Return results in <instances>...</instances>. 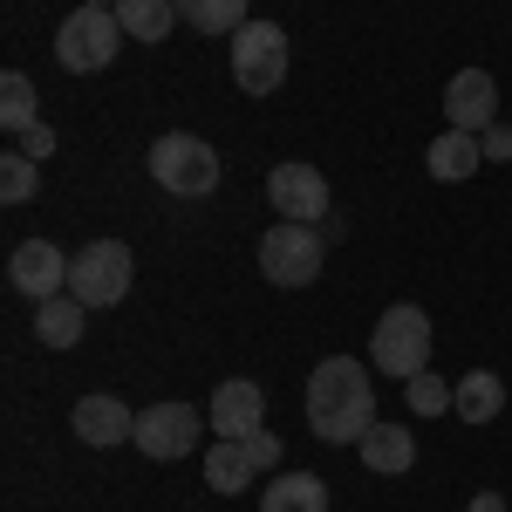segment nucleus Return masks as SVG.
I'll return each instance as SVG.
<instances>
[{
	"instance_id": "obj_1",
	"label": "nucleus",
	"mask_w": 512,
	"mask_h": 512,
	"mask_svg": "<svg viewBox=\"0 0 512 512\" xmlns=\"http://www.w3.org/2000/svg\"><path fill=\"white\" fill-rule=\"evenodd\" d=\"M308 431L321 444H362L376 431V396H369V369L355 355H328L308 383Z\"/></svg>"
},
{
	"instance_id": "obj_2",
	"label": "nucleus",
	"mask_w": 512,
	"mask_h": 512,
	"mask_svg": "<svg viewBox=\"0 0 512 512\" xmlns=\"http://www.w3.org/2000/svg\"><path fill=\"white\" fill-rule=\"evenodd\" d=\"M151 185L171 198H212L219 192V151L192 130H164L151 144Z\"/></svg>"
},
{
	"instance_id": "obj_3",
	"label": "nucleus",
	"mask_w": 512,
	"mask_h": 512,
	"mask_svg": "<svg viewBox=\"0 0 512 512\" xmlns=\"http://www.w3.org/2000/svg\"><path fill=\"white\" fill-rule=\"evenodd\" d=\"M123 21L117 7H76L62 28H55V62L69 69V76H96V69H110L123 48Z\"/></svg>"
},
{
	"instance_id": "obj_4",
	"label": "nucleus",
	"mask_w": 512,
	"mask_h": 512,
	"mask_svg": "<svg viewBox=\"0 0 512 512\" xmlns=\"http://www.w3.org/2000/svg\"><path fill=\"white\" fill-rule=\"evenodd\" d=\"M130 274H137V260H130L123 239H89L82 253H69V294H76L89 315L96 308H117L123 294H130Z\"/></svg>"
},
{
	"instance_id": "obj_5",
	"label": "nucleus",
	"mask_w": 512,
	"mask_h": 512,
	"mask_svg": "<svg viewBox=\"0 0 512 512\" xmlns=\"http://www.w3.org/2000/svg\"><path fill=\"white\" fill-rule=\"evenodd\" d=\"M369 362L376 369H390V376H417V369H431V315L417 308V301H396L383 308L376 321V335H369Z\"/></svg>"
},
{
	"instance_id": "obj_6",
	"label": "nucleus",
	"mask_w": 512,
	"mask_h": 512,
	"mask_svg": "<svg viewBox=\"0 0 512 512\" xmlns=\"http://www.w3.org/2000/svg\"><path fill=\"white\" fill-rule=\"evenodd\" d=\"M233 82L246 96H274L287 82V28L280 21H246L233 35Z\"/></svg>"
},
{
	"instance_id": "obj_7",
	"label": "nucleus",
	"mask_w": 512,
	"mask_h": 512,
	"mask_svg": "<svg viewBox=\"0 0 512 512\" xmlns=\"http://www.w3.org/2000/svg\"><path fill=\"white\" fill-rule=\"evenodd\" d=\"M260 274L274 280V287H308V280L321 274L315 226H301V219H274V226L260 233Z\"/></svg>"
},
{
	"instance_id": "obj_8",
	"label": "nucleus",
	"mask_w": 512,
	"mask_h": 512,
	"mask_svg": "<svg viewBox=\"0 0 512 512\" xmlns=\"http://www.w3.org/2000/svg\"><path fill=\"white\" fill-rule=\"evenodd\" d=\"M198 431H205V417H198L192 403H151L144 417H137V451L144 458H158V465H171V458H185V451H198Z\"/></svg>"
},
{
	"instance_id": "obj_9",
	"label": "nucleus",
	"mask_w": 512,
	"mask_h": 512,
	"mask_svg": "<svg viewBox=\"0 0 512 512\" xmlns=\"http://www.w3.org/2000/svg\"><path fill=\"white\" fill-rule=\"evenodd\" d=\"M267 205H274L280 219L315 226L321 212H328V178H321L315 164H274L267 171Z\"/></svg>"
},
{
	"instance_id": "obj_10",
	"label": "nucleus",
	"mask_w": 512,
	"mask_h": 512,
	"mask_svg": "<svg viewBox=\"0 0 512 512\" xmlns=\"http://www.w3.org/2000/svg\"><path fill=\"white\" fill-rule=\"evenodd\" d=\"M444 117H451V130L485 137L499 123V82H492V69H458L451 89H444Z\"/></svg>"
},
{
	"instance_id": "obj_11",
	"label": "nucleus",
	"mask_w": 512,
	"mask_h": 512,
	"mask_svg": "<svg viewBox=\"0 0 512 512\" xmlns=\"http://www.w3.org/2000/svg\"><path fill=\"white\" fill-rule=\"evenodd\" d=\"M7 280L28 294V301H48V294H69V253L48 246V239H21L14 260H7Z\"/></svg>"
},
{
	"instance_id": "obj_12",
	"label": "nucleus",
	"mask_w": 512,
	"mask_h": 512,
	"mask_svg": "<svg viewBox=\"0 0 512 512\" xmlns=\"http://www.w3.org/2000/svg\"><path fill=\"white\" fill-rule=\"evenodd\" d=\"M205 424H212L219 437H253L260 424H267V390L246 383V376L219 383V390H212V410H205Z\"/></svg>"
},
{
	"instance_id": "obj_13",
	"label": "nucleus",
	"mask_w": 512,
	"mask_h": 512,
	"mask_svg": "<svg viewBox=\"0 0 512 512\" xmlns=\"http://www.w3.org/2000/svg\"><path fill=\"white\" fill-rule=\"evenodd\" d=\"M69 424H76V437H82V444L110 451V444H123V437H137V410H123L117 396H82Z\"/></svg>"
},
{
	"instance_id": "obj_14",
	"label": "nucleus",
	"mask_w": 512,
	"mask_h": 512,
	"mask_svg": "<svg viewBox=\"0 0 512 512\" xmlns=\"http://www.w3.org/2000/svg\"><path fill=\"white\" fill-rule=\"evenodd\" d=\"M253 478H260V465H253L246 437H219V444L205 451V485H212L219 499H233V492H246Z\"/></svg>"
},
{
	"instance_id": "obj_15",
	"label": "nucleus",
	"mask_w": 512,
	"mask_h": 512,
	"mask_svg": "<svg viewBox=\"0 0 512 512\" xmlns=\"http://www.w3.org/2000/svg\"><path fill=\"white\" fill-rule=\"evenodd\" d=\"M478 158H485V144H478L472 130H444L437 144H424V171H431L437 185H458V178H472Z\"/></svg>"
},
{
	"instance_id": "obj_16",
	"label": "nucleus",
	"mask_w": 512,
	"mask_h": 512,
	"mask_svg": "<svg viewBox=\"0 0 512 512\" xmlns=\"http://www.w3.org/2000/svg\"><path fill=\"white\" fill-rule=\"evenodd\" d=\"M355 451H362V465H369L376 478H403L410 465H417V437L403 431V424H376Z\"/></svg>"
},
{
	"instance_id": "obj_17",
	"label": "nucleus",
	"mask_w": 512,
	"mask_h": 512,
	"mask_svg": "<svg viewBox=\"0 0 512 512\" xmlns=\"http://www.w3.org/2000/svg\"><path fill=\"white\" fill-rule=\"evenodd\" d=\"M82 321H89V308H82L76 294H48V301H35L41 349H76V342H82Z\"/></svg>"
},
{
	"instance_id": "obj_18",
	"label": "nucleus",
	"mask_w": 512,
	"mask_h": 512,
	"mask_svg": "<svg viewBox=\"0 0 512 512\" xmlns=\"http://www.w3.org/2000/svg\"><path fill=\"white\" fill-rule=\"evenodd\" d=\"M451 410L465 417V424H492L499 410H506V383L492 376V369H465V383L451 396Z\"/></svg>"
},
{
	"instance_id": "obj_19",
	"label": "nucleus",
	"mask_w": 512,
	"mask_h": 512,
	"mask_svg": "<svg viewBox=\"0 0 512 512\" xmlns=\"http://www.w3.org/2000/svg\"><path fill=\"white\" fill-rule=\"evenodd\" d=\"M260 512H328V485L315 472H287L260 492Z\"/></svg>"
},
{
	"instance_id": "obj_20",
	"label": "nucleus",
	"mask_w": 512,
	"mask_h": 512,
	"mask_svg": "<svg viewBox=\"0 0 512 512\" xmlns=\"http://www.w3.org/2000/svg\"><path fill=\"white\" fill-rule=\"evenodd\" d=\"M178 21H192L198 35H239L246 28V0H171Z\"/></svg>"
},
{
	"instance_id": "obj_21",
	"label": "nucleus",
	"mask_w": 512,
	"mask_h": 512,
	"mask_svg": "<svg viewBox=\"0 0 512 512\" xmlns=\"http://www.w3.org/2000/svg\"><path fill=\"white\" fill-rule=\"evenodd\" d=\"M0 123H7L14 137H28V130H35V123H41L35 82L21 76V69H7V76H0Z\"/></svg>"
},
{
	"instance_id": "obj_22",
	"label": "nucleus",
	"mask_w": 512,
	"mask_h": 512,
	"mask_svg": "<svg viewBox=\"0 0 512 512\" xmlns=\"http://www.w3.org/2000/svg\"><path fill=\"white\" fill-rule=\"evenodd\" d=\"M117 21H123L130 41H164L171 21H178V7L171 0H117Z\"/></svg>"
},
{
	"instance_id": "obj_23",
	"label": "nucleus",
	"mask_w": 512,
	"mask_h": 512,
	"mask_svg": "<svg viewBox=\"0 0 512 512\" xmlns=\"http://www.w3.org/2000/svg\"><path fill=\"white\" fill-rule=\"evenodd\" d=\"M451 396H458V390H451L437 369H417V376L403 383V403H410V417H444V410H451Z\"/></svg>"
},
{
	"instance_id": "obj_24",
	"label": "nucleus",
	"mask_w": 512,
	"mask_h": 512,
	"mask_svg": "<svg viewBox=\"0 0 512 512\" xmlns=\"http://www.w3.org/2000/svg\"><path fill=\"white\" fill-rule=\"evenodd\" d=\"M35 185H41V164L28 158V151H7V158H0V198H7V205H28Z\"/></svg>"
},
{
	"instance_id": "obj_25",
	"label": "nucleus",
	"mask_w": 512,
	"mask_h": 512,
	"mask_svg": "<svg viewBox=\"0 0 512 512\" xmlns=\"http://www.w3.org/2000/svg\"><path fill=\"white\" fill-rule=\"evenodd\" d=\"M14 151H28L35 164H48V151H55V130H48V123H35L28 137H14Z\"/></svg>"
},
{
	"instance_id": "obj_26",
	"label": "nucleus",
	"mask_w": 512,
	"mask_h": 512,
	"mask_svg": "<svg viewBox=\"0 0 512 512\" xmlns=\"http://www.w3.org/2000/svg\"><path fill=\"white\" fill-rule=\"evenodd\" d=\"M478 144H485V158H492V164H512V123H492Z\"/></svg>"
},
{
	"instance_id": "obj_27",
	"label": "nucleus",
	"mask_w": 512,
	"mask_h": 512,
	"mask_svg": "<svg viewBox=\"0 0 512 512\" xmlns=\"http://www.w3.org/2000/svg\"><path fill=\"white\" fill-rule=\"evenodd\" d=\"M246 451H253V465H260V472H267V465H280V437L274 431H253V437H246Z\"/></svg>"
},
{
	"instance_id": "obj_28",
	"label": "nucleus",
	"mask_w": 512,
	"mask_h": 512,
	"mask_svg": "<svg viewBox=\"0 0 512 512\" xmlns=\"http://www.w3.org/2000/svg\"><path fill=\"white\" fill-rule=\"evenodd\" d=\"M465 512H506V499H499V492H478V499H472Z\"/></svg>"
},
{
	"instance_id": "obj_29",
	"label": "nucleus",
	"mask_w": 512,
	"mask_h": 512,
	"mask_svg": "<svg viewBox=\"0 0 512 512\" xmlns=\"http://www.w3.org/2000/svg\"><path fill=\"white\" fill-rule=\"evenodd\" d=\"M82 7H117V0H82Z\"/></svg>"
}]
</instances>
